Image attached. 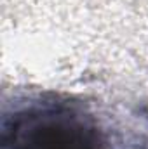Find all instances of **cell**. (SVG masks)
I'll use <instances>...</instances> for the list:
<instances>
[{
    "instance_id": "6da1fadb",
    "label": "cell",
    "mask_w": 148,
    "mask_h": 149,
    "mask_svg": "<svg viewBox=\"0 0 148 149\" xmlns=\"http://www.w3.org/2000/svg\"><path fill=\"white\" fill-rule=\"evenodd\" d=\"M9 149H101L96 128L68 109L45 108L19 116L5 139Z\"/></svg>"
}]
</instances>
